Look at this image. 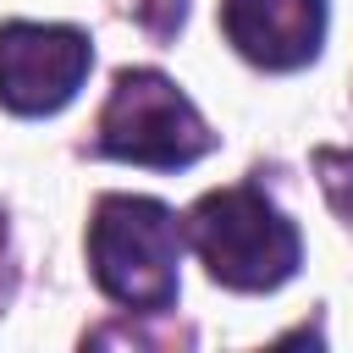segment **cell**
<instances>
[{
  "label": "cell",
  "mask_w": 353,
  "mask_h": 353,
  "mask_svg": "<svg viewBox=\"0 0 353 353\" xmlns=\"http://www.w3.org/2000/svg\"><path fill=\"white\" fill-rule=\"evenodd\" d=\"M94 66L88 33L61 22H6L0 28V105L17 116H55L77 99Z\"/></svg>",
  "instance_id": "cell-4"
},
{
  "label": "cell",
  "mask_w": 353,
  "mask_h": 353,
  "mask_svg": "<svg viewBox=\"0 0 353 353\" xmlns=\"http://www.w3.org/2000/svg\"><path fill=\"white\" fill-rule=\"evenodd\" d=\"M182 11H188V0H149V6H143V22L165 39V33L182 28Z\"/></svg>",
  "instance_id": "cell-7"
},
{
  "label": "cell",
  "mask_w": 353,
  "mask_h": 353,
  "mask_svg": "<svg viewBox=\"0 0 353 353\" xmlns=\"http://www.w3.org/2000/svg\"><path fill=\"white\" fill-rule=\"evenodd\" d=\"M210 143H215V132L204 127L193 99L165 72H149V66L121 72L99 110V154H110V160L176 171V165H193L199 154H210Z\"/></svg>",
  "instance_id": "cell-3"
},
{
  "label": "cell",
  "mask_w": 353,
  "mask_h": 353,
  "mask_svg": "<svg viewBox=\"0 0 353 353\" xmlns=\"http://www.w3.org/2000/svg\"><path fill=\"white\" fill-rule=\"evenodd\" d=\"M176 259H182V221L160 199L105 193L88 221V265L105 298L160 314L176 303Z\"/></svg>",
  "instance_id": "cell-1"
},
{
  "label": "cell",
  "mask_w": 353,
  "mask_h": 353,
  "mask_svg": "<svg viewBox=\"0 0 353 353\" xmlns=\"http://www.w3.org/2000/svg\"><path fill=\"white\" fill-rule=\"evenodd\" d=\"M314 176H320L331 210L353 226V154H347V149H320V154H314Z\"/></svg>",
  "instance_id": "cell-6"
},
{
  "label": "cell",
  "mask_w": 353,
  "mask_h": 353,
  "mask_svg": "<svg viewBox=\"0 0 353 353\" xmlns=\"http://www.w3.org/2000/svg\"><path fill=\"white\" fill-rule=\"evenodd\" d=\"M188 237H193L210 281H221L232 292H270L303 259L298 226L259 188L204 193L193 204V215H188Z\"/></svg>",
  "instance_id": "cell-2"
},
{
  "label": "cell",
  "mask_w": 353,
  "mask_h": 353,
  "mask_svg": "<svg viewBox=\"0 0 353 353\" xmlns=\"http://www.w3.org/2000/svg\"><path fill=\"white\" fill-rule=\"evenodd\" d=\"M232 50L265 72H298L320 55L325 0H221Z\"/></svg>",
  "instance_id": "cell-5"
}]
</instances>
